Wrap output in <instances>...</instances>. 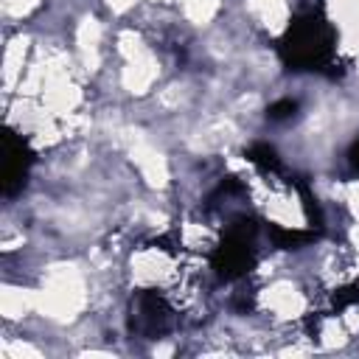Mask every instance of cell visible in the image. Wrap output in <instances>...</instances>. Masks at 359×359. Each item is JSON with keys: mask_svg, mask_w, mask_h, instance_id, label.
<instances>
[{"mask_svg": "<svg viewBox=\"0 0 359 359\" xmlns=\"http://www.w3.org/2000/svg\"><path fill=\"white\" fill-rule=\"evenodd\" d=\"M351 160H353V165L359 168V143H356V149H353V154H351Z\"/></svg>", "mask_w": 359, "mask_h": 359, "instance_id": "obj_1", "label": "cell"}]
</instances>
